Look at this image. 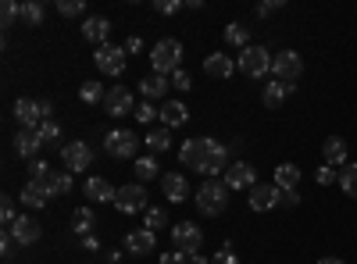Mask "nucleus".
Masks as SVG:
<instances>
[{"label":"nucleus","mask_w":357,"mask_h":264,"mask_svg":"<svg viewBox=\"0 0 357 264\" xmlns=\"http://www.w3.org/2000/svg\"><path fill=\"white\" fill-rule=\"evenodd\" d=\"M151 65H154L158 75H168V79H172L178 68H183V43H178V40H161V43H154Z\"/></svg>","instance_id":"nucleus-3"},{"label":"nucleus","mask_w":357,"mask_h":264,"mask_svg":"<svg viewBox=\"0 0 357 264\" xmlns=\"http://www.w3.org/2000/svg\"><path fill=\"white\" fill-rule=\"evenodd\" d=\"M178 8H186L183 0H154V11H158V15H175Z\"/></svg>","instance_id":"nucleus-43"},{"label":"nucleus","mask_w":357,"mask_h":264,"mask_svg":"<svg viewBox=\"0 0 357 264\" xmlns=\"http://www.w3.org/2000/svg\"><path fill=\"white\" fill-rule=\"evenodd\" d=\"M200 243H204V232H200L193 222H178V225L172 228V247H175L178 254H197Z\"/></svg>","instance_id":"nucleus-10"},{"label":"nucleus","mask_w":357,"mask_h":264,"mask_svg":"<svg viewBox=\"0 0 357 264\" xmlns=\"http://www.w3.org/2000/svg\"><path fill=\"white\" fill-rule=\"evenodd\" d=\"M126 50H129V54H139V50H143V43H139V36H129V43H126Z\"/></svg>","instance_id":"nucleus-51"},{"label":"nucleus","mask_w":357,"mask_h":264,"mask_svg":"<svg viewBox=\"0 0 357 264\" xmlns=\"http://www.w3.org/2000/svg\"><path fill=\"white\" fill-rule=\"evenodd\" d=\"M154 118H161V111L154 104H139L136 107V122H154Z\"/></svg>","instance_id":"nucleus-41"},{"label":"nucleus","mask_w":357,"mask_h":264,"mask_svg":"<svg viewBox=\"0 0 357 264\" xmlns=\"http://www.w3.org/2000/svg\"><path fill=\"white\" fill-rule=\"evenodd\" d=\"M0 222H4L8 228L18 222V215H15V200H11V196H4V203H0Z\"/></svg>","instance_id":"nucleus-40"},{"label":"nucleus","mask_w":357,"mask_h":264,"mask_svg":"<svg viewBox=\"0 0 357 264\" xmlns=\"http://www.w3.org/2000/svg\"><path fill=\"white\" fill-rule=\"evenodd\" d=\"M43 171H50V164H47V161H40V157H36V161H29V175H33V179H40Z\"/></svg>","instance_id":"nucleus-48"},{"label":"nucleus","mask_w":357,"mask_h":264,"mask_svg":"<svg viewBox=\"0 0 357 264\" xmlns=\"http://www.w3.org/2000/svg\"><path fill=\"white\" fill-rule=\"evenodd\" d=\"M54 196L43 189V183H36V179H29L25 186H22V203H25V208H47V203H50Z\"/></svg>","instance_id":"nucleus-25"},{"label":"nucleus","mask_w":357,"mask_h":264,"mask_svg":"<svg viewBox=\"0 0 357 264\" xmlns=\"http://www.w3.org/2000/svg\"><path fill=\"white\" fill-rule=\"evenodd\" d=\"M318 183H321V186H333V183H340V175H336V168H329V164H321V168H318Z\"/></svg>","instance_id":"nucleus-44"},{"label":"nucleus","mask_w":357,"mask_h":264,"mask_svg":"<svg viewBox=\"0 0 357 264\" xmlns=\"http://www.w3.org/2000/svg\"><path fill=\"white\" fill-rule=\"evenodd\" d=\"M289 93H293V86H286V82H268V86H264V93H261V100H264L268 111H279V107L286 104Z\"/></svg>","instance_id":"nucleus-26"},{"label":"nucleus","mask_w":357,"mask_h":264,"mask_svg":"<svg viewBox=\"0 0 357 264\" xmlns=\"http://www.w3.org/2000/svg\"><path fill=\"white\" fill-rule=\"evenodd\" d=\"M296 183H301V168H296L293 161H282L275 168V186L279 189H296Z\"/></svg>","instance_id":"nucleus-29"},{"label":"nucleus","mask_w":357,"mask_h":264,"mask_svg":"<svg viewBox=\"0 0 357 264\" xmlns=\"http://www.w3.org/2000/svg\"><path fill=\"white\" fill-rule=\"evenodd\" d=\"M15 150H18L22 161H36V154L43 150V139H40L33 129H22V132L15 136Z\"/></svg>","instance_id":"nucleus-20"},{"label":"nucleus","mask_w":357,"mask_h":264,"mask_svg":"<svg viewBox=\"0 0 357 264\" xmlns=\"http://www.w3.org/2000/svg\"><path fill=\"white\" fill-rule=\"evenodd\" d=\"M36 183H43V189L50 196H61V193H72V175L68 171H43Z\"/></svg>","instance_id":"nucleus-23"},{"label":"nucleus","mask_w":357,"mask_h":264,"mask_svg":"<svg viewBox=\"0 0 357 264\" xmlns=\"http://www.w3.org/2000/svg\"><path fill=\"white\" fill-rule=\"evenodd\" d=\"M321 157H325V164H329V168H343L347 164V139L329 136V139L321 143Z\"/></svg>","instance_id":"nucleus-22"},{"label":"nucleus","mask_w":357,"mask_h":264,"mask_svg":"<svg viewBox=\"0 0 357 264\" xmlns=\"http://www.w3.org/2000/svg\"><path fill=\"white\" fill-rule=\"evenodd\" d=\"M247 203H250V211H272V208H279V186H275V183L254 186Z\"/></svg>","instance_id":"nucleus-17"},{"label":"nucleus","mask_w":357,"mask_h":264,"mask_svg":"<svg viewBox=\"0 0 357 264\" xmlns=\"http://www.w3.org/2000/svg\"><path fill=\"white\" fill-rule=\"evenodd\" d=\"M186 118H190V111H186L183 100H165V104H161V122H165V129L186 125Z\"/></svg>","instance_id":"nucleus-24"},{"label":"nucleus","mask_w":357,"mask_h":264,"mask_svg":"<svg viewBox=\"0 0 357 264\" xmlns=\"http://www.w3.org/2000/svg\"><path fill=\"white\" fill-rule=\"evenodd\" d=\"M146 150H151V157H158V154H168V146H172V132L161 125V129H151L146 132Z\"/></svg>","instance_id":"nucleus-28"},{"label":"nucleus","mask_w":357,"mask_h":264,"mask_svg":"<svg viewBox=\"0 0 357 264\" xmlns=\"http://www.w3.org/2000/svg\"><path fill=\"white\" fill-rule=\"evenodd\" d=\"M318 264H343V261H340V257H321Z\"/></svg>","instance_id":"nucleus-53"},{"label":"nucleus","mask_w":357,"mask_h":264,"mask_svg":"<svg viewBox=\"0 0 357 264\" xmlns=\"http://www.w3.org/2000/svg\"><path fill=\"white\" fill-rule=\"evenodd\" d=\"M172 86H175V90H183V93H190V90H193V79H190V72L178 68V72L172 75Z\"/></svg>","instance_id":"nucleus-42"},{"label":"nucleus","mask_w":357,"mask_h":264,"mask_svg":"<svg viewBox=\"0 0 357 264\" xmlns=\"http://www.w3.org/2000/svg\"><path fill=\"white\" fill-rule=\"evenodd\" d=\"M236 72H243L247 79H264L272 72V54L257 43H250L247 50H240V57H236Z\"/></svg>","instance_id":"nucleus-4"},{"label":"nucleus","mask_w":357,"mask_h":264,"mask_svg":"<svg viewBox=\"0 0 357 264\" xmlns=\"http://www.w3.org/2000/svg\"><path fill=\"white\" fill-rule=\"evenodd\" d=\"M93 57H97V68H100L104 75H122L126 65H129V50H126V47H114V43L97 47Z\"/></svg>","instance_id":"nucleus-8"},{"label":"nucleus","mask_w":357,"mask_h":264,"mask_svg":"<svg viewBox=\"0 0 357 264\" xmlns=\"http://www.w3.org/2000/svg\"><path fill=\"white\" fill-rule=\"evenodd\" d=\"M126 250L136 254V257L154 254V250H158V232H151V228H136V232H129V236H126Z\"/></svg>","instance_id":"nucleus-15"},{"label":"nucleus","mask_w":357,"mask_h":264,"mask_svg":"<svg viewBox=\"0 0 357 264\" xmlns=\"http://www.w3.org/2000/svg\"><path fill=\"white\" fill-rule=\"evenodd\" d=\"M178 161H183V168H193L200 175H207V179H215L218 171L229 168V146L211 139V136H197V139H186L183 150H178Z\"/></svg>","instance_id":"nucleus-1"},{"label":"nucleus","mask_w":357,"mask_h":264,"mask_svg":"<svg viewBox=\"0 0 357 264\" xmlns=\"http://www.w3.org/2000/svg\"><path fill=\"white\" fill-rule=\"evenodd\" d=\"M82 8H86V0H57V11H61L65 18H75V15H82Z\"/></svg>","instance_id":"nucleus-39"},{"label":"nucleus","mask_w":357,"mask_h":264,"mask_svg":"<svg viewBox=\"0 0 357 264\" xmlns=\"http://www.w3.org/2000/svg\"><path fill=\"white\" fill-rule=\"evenodd\" d=\"M158 171H161V168H158V161H154V157H139V161H136V179H139V183L158 179Z\"/></svg>","instance_id":"nucleus-34"},{"label":"nucleus","mask_w":357,"mask_h":264,"mask_svg":"<svg viewBox=\"0 0 357 264\" xmlns=\"http://www.w3.org/2000/svg\"><path fill=\"white\" fill-rule=\"evenodd\" d=\"M104 107H107L111 118H126V114H132V111H136V97L129 93V86H111Z\"/></svg>","instance_id":"nucleus-11"},{"label":"nucleus","mask_w":357,"mask_h":264,"mask_svg":"<svg viewBox=\"0 0 357 264\" xmlns=\"http://www.w3.org/2000/svg\"><path fill=\"white\" fill-rule=\"evenodd\" d=\"M36 136L43 139V146H47V143H57V139H61V125L50 118V122H43V125L36 129Z\"/></svg>","instance_id":"nucleus-38"},{"label":"nucleus","mask_w":357,"mask_h":264,"mask_svg":"<svg viewBox=\"0 0 357 264\" xmlns=\"http://www.w3.org/2000/svg\"><path fill=\"white\" fill-rule=\"evenodd\" d=\"M186 257H190V254H178V250H172V254H165V257H161V264H186Z\"/></svg>","instance_id":"nucleus-50"},{"label":"nucleus","mask_w":357,"mask_h":264,"mask_svg":"<svg viewBox=\"0 0 357 264\" xmlns=\"http://www.w3.org/2000/svg\"><path fill=\"white\" fill-rule=\"evenodd\" d=\"M225 186H229V189H254V186H257V183H254V164L232 161V164L225 168Z\"/></svg>","instance_id":"nucleus-14"},{"label":"nucleus","mask_w":357,"mask_h":264,"mask_svg":"<svg viewBox=\"0 0 357 264\" xmlns=\"http://www.w3.org/2000/svg\"><path fill=\"white\" fill-rule=\"evenodd\" d=\"M275 8H282V0H268V4H261V8H257V18H268Z\"/></svg>","instance_id":"nucleus-49"},{"label":"nucleus","mask_w":357,"mask_h":264,"mask_svg":"<svg viewBox=\"0 0 357 264\" xmlns=\"http://www.w3.org/2000/svg\"><path fill=\"white\" fill-rule=\"evenodd\" d=\"M186 264H207V261H204L200 254H190V257H186Z\"/></svg>","instance_id":"nucleus-52"},{"label":"nucleus","mask_w":357,"mask_h":264,"mask_svg":"<svg viewBox=\"0 0 357 264\" xmlns=\"http://www.w3.org/2000/svg\"><path fill=\"white\" fill-rule=\"evenodd\" d=\"M168 86H172V79L168 75H146L143 82H139V93L146 97V104H151V100H158V97H165V90H168Z\"/></svg>","instance_id":"nucleus-27"},{"label":"nucleus","mask_w":357,"mask_h":264,"mask_svg":"<svg viewBox=\"0 0 357 264\" xmlns=\"http://www.w3.org/2000/svg\"><path fill=\"white\" fill-rule=\"evenodd\" d=\"M225 43H232V47L247 50V47H250V29H247L243 22H232V25H225Z\"/></svg>","instance_id":"nucleus-30"},{"label":"nucleus","mask_w":357,"mask_h":264,"mask_svg":"<svg viewBox=\"0 0 357 264\" xmlns=\"http://www.w3.org/2000/svg\"><path fill=\"white\" fill-rule=\"evenodd\" d=\"M61 161H65V171H86L89 164H93V150H89V143L75 139V143H65Z\"/></svg>","instance_id":"nucleus-12"},{"label":"nucleus","mask_w":357,"mask_h":264,"mask_svg":"<svg viewBox=\"0 0 357 264\" xmlns=\"http://www.w3.org/2000/svg\"><path fill=\"white\" fill-rule=\"evenodd\" d=\"M93 222H97V215L89 211V208H79V211H75V218H72V225H75L79 236H89V228H93Z\"/></svg>","instance_id":"nucleus-35"},{"label":"nucleus","mask_w":357,"mask_h":264,"mask_svg":"<svg viewBox=\"0 0 357 264\" xmlns=\"http://www.w3.org/2000/svg\"><path fill=\"white\" fill-rule=\"evenodd\" d=\"M82 193H86V200H93V203H114V196H118V189L107 183V179H100V175H93V179H86V186H82Z\"/></svg>","instance_id":"nucleus-19"},{"label":"nucleus","mask_w":357,"mask_h":264,"mask_svg":"<svg viewBox=\"0 0 357 264\" xmlns=\"http://www.w3.org/2000/svg\"><path fill=\"white\" fill-rule=\"evenodd\" d=\"M193 203H197V211H200V215L218 218V215L229 208V186H225V183H218V179H207V183L197 189Z\"/></svg>","instance_id":"nucleus-2"},{"label":"nucleus","mask_w":357,"mask_h":264,"mask_svg":"<svg viewBox=\"0 0 357 264\" xmlns=\"http://www.w3.org/2000/svg\"><path fill=\"white\" fill-rule=\"evenodd\" d=\"M272 75H275V82L293 86L296 79L304 75V57L296 54V50H279V54L272 57Z\"/></svg>","instance_id":"nucleus-6"},{"label":"nucleus","mask_w":357,"mask_h":264,"mask_svg":"<svg viewBox=\"0 0 357 264\" xmlns=\"http://www.w3.org/2000/svg\"><path fill=\"white\" fill-rule=\"evenodd\" d=\"M136 146H139V139H136V132H129V129H114V132H107V139H104V150H107L111 157H118V161L136 157Z\"/></svg>","instance_id":"nucleus-7"},{"label":"nucleus","mask_w":357,"mask_h":264,"mask_svg":"<svg viewBox=\"0 0 357 264\" xmlns=\"http://www.w3.org/2000/svg\"><path fill=\"white\" fill-rule=\"evenodd\" d=\"M79 97H82V104H89V107H97V104H104L107 100V90L100 82H82V90H79Z\"/></svg>","instance_id":"nucleus-32"},{"label":"nucleus","mask_w":357,"mask_h":264,"mask_svg":"<svg viewBox=\"0 0 357 264\" xmlns=\"http://www.w3.org/2000/svg\"><path fill=\"white\" fill-rule=\"evenodd\" d=\"M161 189L172 203H186L190 200V183H186V175H178V171H168L165 179H161Z\"/></svg>","instance_id":"nucleus-18"},{"label":"nucleus","mask_w":357,"mask_h":264,"mask_svg":"<svg viewBox=\"0 0 357 264\" xmlns=\"http://www.w3.org/2000/svg\"><path fill=\"white\" fill-rule=\"evenodd\" d=\"M8 232L15 236V243H18V247H33V243H40V236H43L40 222H36V218H29V215H18V222H15Z\"/></svg>","instance_id":"nucleus-13"},{"label":"nucleus","mask_w":357,"mask_h":264,"mask_svg":"<svg viewBox=\"0 0 357 264\" xmlns=\"http://www.w3.org/2000/svg\"><path fill=\"white\" fill-rule=\"evenodd\" d=\"M279 203L282 208H296V203H301V193L296 189H279Z\"/></svg>","instance_id":"nucleus-45"},{"label":"nucleus","mask_w":357,"mask_h":264,"mask_svg":"<svg viewBox=\"0 0 357 264\" xmlns=\"http://www.w3.org/2000/svg\"><path fill=\"white\" fill-rule=\"evenodd\" d=\"M82 36H86L89 43H97V47H107V36H111V22H107L104 15H89V18L82 22Z\"/></svg>","instance_id":"nucleus-16"},{"label":"nucleus","mask_w":357,"mask_h":264,"mask_svg":"<svg viewBox=\"0 0 357 264\" xmlns=\"http://www.w3.org/2000/svg\"><path fill=\"white\" fill-rule=\"evenodd\" d=\"M15 18H22V4H15V0H4V4H0V22H4V29H11Z\"/></svg>","instance_id":"nucleus-37"},{"label":"nucleus","mask_w":357,"mask_h":264,"mask_svg":"<svg viewBox=\"0 0 357 264\" xmlns=\"http://www.w3.org/2000/svg\"><path fill=\"white\" fill-rule=\"evenodd\" d=\"M340 189H343L350 200H357V164H343V168H340Z\"/></svg>","instance_id":"nucleus-33"},{"label":"nucleus","mask_w":357,"mask_h":264,"mask_svg":"<svg viewBox=\"0 0 357 264\" xmlns=\"http://www.w3.org/2000/svg\"><path fill=\"white\" fill-rule=\"evenodd\" d=\"M15 247H18V243H15V236H11L8 228H4V236H0V254H4V257H11V254H15Z\"/></svg>","instance_id":"nucleus-46"},{"label":"nucleus","mask_w":357,"mask_h":264,"mask_svg":"<svg viewBox=\"0 0 357 264\" xmlns=\"http://www.w3.org/2000/svg\"><path fill=\"white\" fill-rule=\"evenodd\" d=\"M50 114H54L50 100H29V97H22V100L15 104L18 125H22V129H33V132H36L43 122H50Z\"/></svg>","instance_id":"nucleus-5"},{"label":"nucleus","mask_w":357,"mask_h":264,"mask_svg":"<svg viewBox=\"0 0 357 264\" xmlns=\"http://www.w3.org/2000/svg\"><path fill=\"white\" fill-rule=\"evenodd\" d=\"M211 264H240V257H236L232 250H218V254L211 257Z\"/></svg>","instance_id":"nucleus-47"},{"label":"nucleus","mask_w":357,"mask_h":264,"mask_svg":"<svg viewBox=\"0 0 357 264\" xmlns=\"http://www.w3.org/2000/svg\"><path fill=\"white\" fill-rule=\"evenodd\" d=\"M236 72V61L225 54H211V57H204V75L207 79H229Z\"/></svg>","instance_id":"nucleus-21"},{"label":"nucleus","mask_w":357,"mask_h":264,"mask_svg":"<svg viewBox=\"0 0 357 264\" xmlns=\"http://www.w3.org/2000/svg\"><path fill=\"white\" fill-rule=\"evenodd\" d=\"M114 208L122 211V215H136V211H146V189H143V183H129V186H118Z\"/></svg>","instance_id":"nucleus-9"},{"label":"nucleus","mask_w":357,"mask_h":264,"mask_svg":"<svg viewBox=\"0 0 357 264\" xmlns=\"http://www.w3.org/2000/svg\"><path fill=\"white\" fill-rule=\"evenodd\" d=\"M22 22L25 25H43L47 22V8L40 4V0H25L22 4Z\"/></svg>","instance_id":"nucleus-31"},{"label":"nucleus","mask_w":357,"mask_h":264,"mask_svg":"<svg viewBox=\"0 0 357 264\" xmlns=\"http://www.w3.org/2000/svg\"><path fill=\"white\" fill-rule=\"evenodd\" d=\"M165 225H168V215H165V208H151V211H146V218H143V228L158 232V228H165Z\"/></svg>","instance_id":"nucleus-36"}]
</instances>
